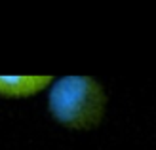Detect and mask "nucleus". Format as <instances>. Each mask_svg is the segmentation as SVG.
Returning a JSON list of instances; mask_svg holds the SVG:
<instances>
[{"label": "nucleus", "instance_id": "obj_1", "mask_svg": "<svg viewBox=\"0 0 156 150\" xmlns=\"http://www.w3.org/2000/svg\"><path fill=\"white\" fill-rule=\"evenodd\" d=\"M105 91L90 76H63L51 82L48 91L50 112L57 122L74 129H88L101 122L105 112Z\"/></svg>", "mask_w": 156, "mask_h": 150}, {"label": "nucleus", "instance_id": "obj_2", "mask_svg": "<svg viewBox=\"0 0 156 150\" xmlns=\"http://www.w3.org/2000/svg\"><path fill=\"white\" fill-rule=\"evenodd\" d=\"M51 84L48 74H0V95L4 97H30Z\"/></svg>", "mask_w": 156, "mask_h": 150}]
</instances>
